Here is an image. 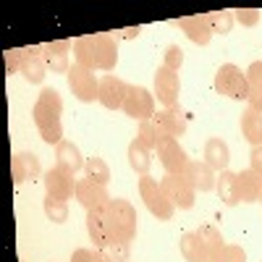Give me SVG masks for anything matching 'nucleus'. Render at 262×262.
<instances>
[{"mask_svg": "<svg viewBox=\"0 0 262 262\" xmlns=\"http://www.w3.org/2000/svg\"><path fill=\"white\" fill-rule=\"evenodd\" d=\"M105 217L113 228L116 238H123V242H134L137 238V228H139V215L134 210L128 200H121V196H113L111 205L105 207Z\"/></svg>", "mask_w": 262, "mask_h": 262, "instance_id": "1", "label": "nucleus"}, {"mask_svg": "<svg viewBox=\"0 0 262 262\" xmlns=\"http://www.w3.org/2000/svg\"><path fill=\"white\" fill-rule=\"evenodd\" d=\"M139 196L144 200L147 210L158 217V221H170L176 215V207L165 196V191L160 189V181H155L152 176H142L139 179Z\"/></svg>", "mask_w": 262, "mask_h": 262, "instance_id": "2", "label": "nucleus"}, {"mask_svg": "<svg viewBox=\"0 0 262 262\" xmlns=\"http://www.w3.org/2000/svg\"><path fill=\"white\" fill-rule=\"evenodd\" d=\"M215 90L231 97V100H247L249 97V84H247V71H242L233 63H223L215 71Z\"/></svg>", "mask_w": 262, "mask_h": 262, "instance_id": "3", "label": "nucleus"}, {"mask_svg": "<svg viewBox=\"0 0 262 262\" xmlns=\"http://www.w3.org/2000/svg\"><path fill=\"white\" fill-rule=\"evenodd\" d=\"M123 113L134 121H149L155 116V95H152L147 86H137L131 84L128 86V95H126V102H123Z\"/></svg>", "mask_w": 262, "mask_h": 262, "instance_id": "4", "label": "nucleus"}, {"mask_svg": "<svg viewBox=\"0 0 262 262\" xmlns=\"http://www.w3.org/2000/svg\"><path fill=\"white\" fill-rule=\"evenodd\" d=\"M66 79H69V90L74 92V97L79 102H95L97 100V90H100V79L92 74L81 69V66H71V71L66 74Z\"/></svg>", "mask_w": 262, "mask_h": 262, "instance_id": "5", "label": "nucleus"}, {"mask_svg": "<svg viewBox=\"0 0 262 262\" xmlns=\"http://www.w3.org/2000/svg\"><path fill=\"white\" fill-rule=\"evenodd\" d=\"M160 189L173 202V207H179V210H191L196 202V191L189 186V181L184 176H170V173H165L160 179Z\"/></svg>", "mask_w": 262, "mask_h": 262, "instance_id": "6", "label": "nucleus"}, {"mask_svg": "<svg viewBox=\"0 0 262 262\" xmlns=\"http://www.w3.org/2000/svg\"><path fill=\"white\" fill-rule=\"evenodd\" d=\"M42 184H45V194L53 196V200L69 202L71 196L76 194V179L71 176L69 170H63V168H58V165H53L50 170H45V179H42Z\"/></svg>", "mask_w": 262, "mask_h": 262, "instance_id": "7", "label": "nucleus"}, {"mask_svg": "<svg viewBox=\"0 0 262 262\" xmlns=\"http://www.w3.org/2000/svg\"><path fill=\"white\" fill-rule=\"evenodd\" d=\"M74 196L79 200V205L86 212H105V207L111 205V200H113V196H107L105 186H100V184H95L90 179H79L76 181V194Z\"/></svg>", "mask_w": 262, "mask_h": 262, "instance_id": "8", "label": "nucleus"}, {"mask_svg": "<svg viewBox=\"0 0 262 262\" xmlns=\"http://www.w3.org/2000/svg\"><path fill=\"white\" fill-rule=\"evenodd\" d=\"M128 95V84L113 74H107L100 79V90H97V102L107 111H123V102Z\"/></svg>", "mask_w": 262, "mask_h": 262, "instance_id": "9", "label": "nucleus"}, {"mask_svg": "<svg viewBox=\"0 0 262 262\" xmlns=\"http://www.w3.org/2000/svg\"><path fill=\"white\" fill-rule=\"evenodd\" d=\"M32 118H34V126L39 131V137L45 139L48 144H60L63 142V126H60V116H55L53 111L42 107L39 102H34L32 107Z\"/></svg>", "mask_w": 262, "mask_h": 262, "instance_id": "10", "label": "nucleus"}, {"mask_svg": "<svg viewBox=\"0 0 262 262\" xmlns=\"http://www.w3.org/2000/svg\"><path fill=\"white\" fill-rule=\"evenodd\" d=\"M152 95H155L165 107L179 105V95H181V79H179V74L165 69V66H160V69L155 71V90H152Z\"/></svg>", "mask_w": 262, "mask_h": 262, "instance_id": "11", "label": "nucleus"}, {"mask_svg": "<svg viewBox=\"0 0 262 262\" xmlns=\"http://www.w3.org/2000/svg\"><path fill=\"white\" fill-rule=\"evenodd\" d=\"M155 152H158L160 165L165 168V173H170V176H184V170L189 165V155H186V149L179 144V139L160 142V147Z\"/></svg>", "mask_w": 262, "mask_h": 262, "instance_id": "12", "label": "nucleus"}, {"mask_svg": "<svg viewBox=\"0 0 262 262\" xmlns=\"http://www.w3.org/2000/svg\"><path fill=\"white\" fill-rule=\"evenodd\" d=\"M152 123L158 126V131H160L163 139H179V137L186 134V118H184V113H181L179 105L165 107V111L155 113V116H152Z\"/></svg>", "mask_w": 262, "mask_h": 262, "instance_id": "13", "label": "nucleus"}, {"mask_svg": "<svg viewBox=\"0 0 262 262\" xmlns=\"http://www.w3.org/2000/svg\"><path fill=\"white\" fill-rule=\"evenodd\" d=\"M69 53H71V42L69 39H55L42 45V55H45V63L53 74H69L71 63H69Z\"/></svg>", "mask_w": 262, "mask_h": 262, "instance_id": "14", "label": "nucleus"}, {"mask_svg": "<svg viewBox=\"0 0 262 262\" xmlns=\"http://www.w3.org/2000/svg\"><path fill=\"white\" fill-rule=\"evenodd\" d=\"M184 179L189 181V186L194 191H212L217 184L215 170L205 163V160H189L186 170H184Z\"/></svg>", "mask_w": 262, "mask_h": 262, "instance_id": "15", "label": "nucleus"}, {"mask_svg": "<svg viewBox=\"0 0 262 262\" xmlns=\"http://www.w3.org/2000/svg\"><path fill=\"white\" fill-rule=\"evenodd\" d=\"M86 233H90V242L95 244V249H107L113 242V228L107 223L105 212H86Z\"/></svg>", "mask_w": 262, "mask_h": 262, "instance_id": "16", "label": "nucleus"}, {"mask_svg": "<svg viewBox=\"0 0 262 262\" xmlns=\"http://www.w3.org/2000/svg\"><path fill=\"white\" fill-rule=\"evenodd\" d=\"M21 74L32 84H42L48 76V63L42 55V48H24V60H21Z\"/></svg>", "mask_w": 262, "mask_h": 262, "instance_id": "17", "label": "nucleus"}, {"mask_svg": "<svg viewBox=\"0 0 262 262\" xmlns=\"http://www.w3.org/2000/svg\"><path fill=\"white\" fill-rule=\"evenodd\" d=\"M11 173H13V184H24L29 179H37L42 168H39V158L34 152H18L11 158Z\"/></svg>", "mask_w": 262, "mask_h": 262, "instance_id": "18", "label": "nucleus"}, {"mask_svg": "<svg viewBox=\"0 0 262 262\" xmlns=\"http://www.w3.org/2000/svg\"><path fill=\"white\" fill-rule=\"evenodd\" d=\"M95 58L100 71H113L118 63V48L113 34H95Z\"/></svg>", "mask_w": 262, "mask_h": 262, "instance_id": "19", "label": "nucleus"}, {"mask_svg": "<svg viewBox=\"0 0 262 262\" xmlns=\"http://www.w3.org/2000/svg\"><path fill=\"white\" fill-rule=\"evenodd\" d=\"M84 163H86V158H81V152H79V147L74 142L63 139L55 147V165L63 168V170H69L71 176H76L79 170H84Z\"/></svg>", "mask_w": 262, "mask_h": 262, "instance_id": "20", "label": "nucleus"}, {"mask_svg": "<svg viewBox=\"0 0 262 262\" xmlns=\"http://www.w3.org/2000/svg\"><path fill=\"white\" fill-rule=\"evenodd\" d=\"M179 29L194 42V45H202V48L212 39V32H210L207 21H205V13L202 16H184V18H179Z\"/></svg>", "mask_w": 262, "mask_h": 262, "instance_id": "21", "label": "nucleus"}, {"mask_svg": "<svg viewBox=\"0 0 262 262\" xmlns=\"http://www.w3.org/2000/svg\"><path fill=\"white\" fill-rule=\"evenodd\" d=\"M205 163L215 170V173H223L228 170V163H231V149L223 139L212 137L207 144H205Z\"/></svg>", "mask_w": 262, "mask_h": 262, "instance_id": "22", "label": "nucleus"}, {"mask_svg": "<svg viewBox=\"0 0 262 262\" xmlns=\"http://www.w3.org/2000/svg\"><path fill=\"white\" fill-rule=\"evenodd\" d=\"M179 249H181V257L186 262H212L205 244H202V238L196 236V231H189L181 236V242H179Z\"/></svg>", "mask_w": 262, "mask_h": 262, "instance_id": "23", "label": "nucleus"}, {"mask_svg": "<svg viewBox=\"0 0 262 262\" xmlns=\"http://www.w3.org/2000/svg\"><path fill=\"white\" fill-rule=\"evenodd\" d=\"M236 186H238V202H257V194H259V176L247 168V170H238L236 173Z\"/></svg>", "mask_w": 262, "mask_h": 262, "instance_id": "24", "label": "nucleus"}, {"mask_svg": "<svg viewBox=\"0 0 262 262\" xmlns=\"http://www.w3.org/2000/svg\"><path fill=\"white\" fill-rule=\"evenodd\" d=\"M247 84H249V107L262 113V60H254L247 69Z\"/></svg>", "mask_w": 262, "mask_h": 262, "instance_id": "25", "label": "nucleus"}, {"mask_svg": "<svg viewBox=\"0 0 262 262\" xmlns=\"http://www.w3.org/2000/svg\"><path fill=\"white\" fill-rule=\"evenodd\" d=\"M74 60L76 66L86 71H95L97 69V58H95V34H86V37H79L74 42Z\"/></svg>", "mask_w": 262, "mask_h": 262, "instance_id": "26", "label": "nucleus"}, {"mask_svg": "<svg viewBox=\"0 0 262 262\" xmlns=\"http://www.w3.org/2000/svg\"><path fill=\"white\" fill-rule=\"evenodd\" d=\"M126 158H128V165L134 173H139V176H147L149 173V165H152V149H147L139 139H134L128 144V152H126Z\"/></svg>", "mask_w": 262, "mask_h": 262, "instance_id": "27", "label": "nucleus"}, {"mask_svg": "<svg viewBox=\"0 0 262 262\" xmlns=\"http://www.w3.org/2000/svg\"><path fill=\"white\" fill-rule=\"evenodd\" d=\"M242 134H244V139L252 147H259L262 144V113L247 107V111L242 113Z\"/></svg>", "mask_w": 262, "mask_h": 262, "instance_id": "28", "label": "nucleus"}, {"mask_svg": "<svg viewBox=\"0 0 262 262\" xmlns=\"http://www.w3.org/2000/svg\"><path fill=\"white\" fill-rule=\"evenodd\" d=\"M215 191L221 196V202L233 207L238 205V186H236V173L231 170H223L221 176H217V184H215Z\"/></svg>", "mask_w": 262, "mask_h": 262, "instance_id": "29", "label": "nucleus"}, {"mask_svg": "<svg viewBox=\"0 0 262 262\" xmlns=\"http://www.w3.org/2000/svg\"><path fill=\"white\" fill-rule=\"evenodd\" d=\"M196 236L202 238V244H205V249H207L210 259H217V254H221V252H223V247H226L223 233L217 231L215 226H200V228H196Z\"/></svg>", "mask_w": 262, "mask_h": 262, "instance_id": "30", "label": "nucleus"}, {"mask_svg": "<svg viewBox=\"0 0 262 262\" xmlns=\"http://www.w3.org/2000/svg\"><path fill=\"white\" fill-rule=\"evenodd\" d=\"M84 179H90V181H95V184H100V186H107L111 184V168H107V163L102 160V158H86V163H84Z\"/></svg>", "mask_w": 262, "mask_h": 262, "instance_id": "31", "label": "nucleus"}, {"mask_svg": "<svg viewBox=\"0 0 262 262\" xmlns=\"http://www.w3.org/2000/svg\"><path fill=\"white\" fill-rule=\"evenodd\" d=\"M205 21L212 34H231L236 18L231 11H210V13H205Z\"/></svg>", "mask_w": 262, "mask_h": 262, "instance_id": "32", "label": "nucleus"}, {"mask_svg": "<svg viewBox=\"0 0 262 262\" xmlns=\"http://www.w3.org/2000/svg\"><path fill=\"white\" fill-rule=\"evenodd\" d=\"M42 207H45L48 221H53V223H58V226L69 221V202H63V200H53V196H45Z\"/></svg>", "mask_w": 262, "mask_h": 262, "instance_id": "33", "label": "nucleus"}, {"mask_svg": "<svg viewBox=\"0 0 262 262\" xmlns=\"http://www.w3.org/2000/svg\"><path fill=\"white\" fill-rule=\"evenodd\" d=\"M137 139L147 147V149H158L160 147V142H165L163 137H160V131H158V126L152 123V118L149 121H142L139 123V134H137Z\"/></svg>", "mask_w": 262, "mask_h": 262, "instance_id": "34", "label": "nucleus"}, {"mask_svg": "<svg viewBox=\"0 0 262 262\" xmlns=\"http://www.w3.org/2000/svg\"><path fill=\"white\" fill-rule=\"evenodd\" d=\"M37 102H39L42 107H48V111H53L55 116H60V113H63V97H60V92H58V90H53V86H45V90L39 92Z\"/></svg>", "mask_w": 262, "mask_h": 262, "instance_id": "35", "label": "nucleus"}, {"mask_svg": "<svg viewBox=\"0 0 262 262\" xmlns=\"http://www.w3.org/2000/svg\"><path fill=\"white\" fill-rule=\"evenodd\" d=\"M105 254L111 257L113 262H128V257H131V242H123V238H113L111 247L105 249Z\"/></svg>", "mask_w": 262, "mask_h": 262, "instance_id": "36", "label": "nucleus"}, {"mask_svg": "<svg viewBox=\"0 0 262 262\" xmlns=\"http://www.w3.org/2000/svg\"><path fill=\"white\" fill-rule=\"evenodd\" d=\"M71 262H113L102 249H90V247H81V249H74L71 254Z\"/></svg>", "mask_w": 262, "mask_h": 262, "instance_id": "37", "label": "nucleus"}, {"mask_svg": "<svg viewBox=\"0 0 262 262\" xmlns=\"http://www.w3.org/2000/svg\"><path fill=\"white\" fill-rule=\"evenodd\" d=\"M163 66L179 74V69L184 66V50H181L179 45H168V48H165V55H163Z\"/></svg>", "mask_w": 262, "mask_h": 262, "instance_id": "38", "label": "nucleus"}, {"mask_svg": "<svg viewBox=\"0 0 262 262\" xmlns=\"http://www.w3.org/2000/svg\"><path fill=\"white\" fill-rule=\"evenodd\" d=\"M215 262H247V252L238 247V244H226Z\"/></svg>", "mask_w": 262, "mask_h": 262, "instance_id": "39", "label": "nucleus"}, {"mask_svg": "<svg viewBox=\"0 0 262 262\" xmlns=\"http://www.w3.org/2000/svg\"><path fill=\"white\" fill-rule=\"evenodd\" d=\"M233 18H236L242 27H257V24H259V11H257V8H238V11L233 13Z\"/></svg>", "mask_w": 262, "mask_h": 262, "instance_id": "40", "label": "nucleus"}, {"mask_svg": "<svg viewBox=\"0 0 262 262\" xmlns=\"http://www.w3.org/2000/svg\"><path fill=\"white\" fill-rule=\"evenodd\" d=\"M21 60H24V50H6V74H18Z\"/></svg>", "mask_w": 262, "mask_h": 262, "instance_id": "41", "label": "nucleus"}, {"mask_svg": "<svg viewBox=\"0 0 262 262\" xmlns=\"http://www.w3.org/2000/svg\"><path fill=\"white\" fill-rule=\"evenodd\" d=\"M249 168L257 173V176H262V144L252 147V152H249Z\"/></svg>", "mask_w": 262, "mask_h": 262, "instance_id": "42", "label": "nucleus"}, {"mask_svg": "<svg viewBox=\"0 0 262 262\" xmlns=\"http://www.w3.org/2000/svg\"><path fill=\"white\" fill-rule=\"evenodd\" d=\"M142 34V27H126V29H118L116 37H123V39H134Z\"/></svg>", "mask_w": 262, "mask_h": 262, "instance_id": "43", "label": "nucleus"}, {"mask_svg": "<svg viewBox=\"0 0 262 262\" xmlns=\"http://www.w3.org/2000/svg\"><path fill=\"white\" fill-rule=\"evenodd\" d=\"M257 202H262V176H259V194H257Z\"/></svg>", "mask_w": 262, "mask_h": 262, "instance_id": "44", "label": "nucleus"}, {"mask_svg": "<svg viewBox=\"0 0 262 262\" xmlns=\"http://www.w3.org/2000/svg\"><path fill=\"white\" fill-rule=\"evenodd\" d=\"M212 262H215V259H212Z\"/></svg>", "mask_w": 262, "mask_h": 262, "instance_id": "45", "label": "nucleus"}]
</instances>
